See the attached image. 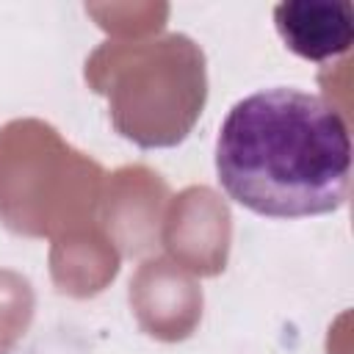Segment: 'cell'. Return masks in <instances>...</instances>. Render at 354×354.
I'll return each mask as SVG.
<instances>
[{"label": "cell", "mask_w": 354, "mask_h": 354, "mask_svg": "<svg viewBox=\"0 0 354 354\" xmlns=\"http://www.w3.org/2000/svg\"><path fill=\"white\" fill-rule=\"evenodd\" d=\"M216 174L230 199L268 218H307L346 202L351 136L321 94L293 86L238 100L216 138Z\"/></svg>", "instance_id": "obj_1"}, {"label": "cell", "mask_w": 354, "mask_h": 354, "mask_svg": "<svg viewBox=\"0 0 354 354\" xmlns=\"http://www.w3.org/2000/svg\"><path fill=\"white\" fill-rule=\"evenodd\" d=\"M274 25L299 58L332 61L354 41V6L348 0H288L274 6Z\"/></svg>", "instance_id": "obj_2"}]
</instances>
